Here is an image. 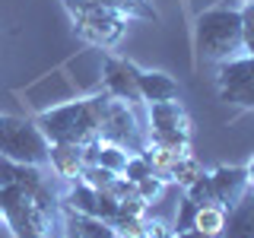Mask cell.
I'll return each instance as SVG.
<instances>
[{
  "label": "cell",
  "instance_id": "1",
  "mask_svg": "<svg viewBox=\"0 0 254 238\" xmlns=\"http://www.w3.org/2000/svg\"><path fill=\"white\" fill-rule=\"evenodd\" d=\"M105 99H108L105 89H95L89 95H83V99H73V102H64V105L38 111L35 124L45 133L48 143L86 146V143L99 140V118H102Z\"/></svg>",
  "mask_w": 254,
  "mask_h": 238
},
{
  "label": "cell",
  "instance_id": "2",
  "mask_svg": "<svg viewBox=\"0 0 254 238\" xmlns=\"http://www.w3.org/2000/svg\"><path fill=\"white\" fill-rule=\"evenodd\" d=\"M194 48L203 60L226 63L245 54L242 42V10L238 6H210L197 16L194 26Z\"/></svg>",
  "mask_w": 254,
  "mask_h": 238
},
{
  "label": "cell",
  "instance_id": "3",
  "mask_svg": "<svg viewBox=\"0 0 254 238\" xmlns=\"http://www.w3.org/2000/svg\"><path fill=\"white\" fill-rule=\"evenodd\" d=\"M51 206H54V200L45 184L42 187L13 184L0 197V219L6 222L13 238H48Z\"/></svg>",
  "mask_w": 254,
  "mask_h": 238
},
{
  "label": "cell",
  "instance_id": "4",
  "mask_svg": "<svg viewBox=\"0 0 254 238\" xmlns=\"http://www.w3.org/2000/svg\"><path fill=\"white\" fill-rule=\"evenodd\" d=\"M64 10L70 13V22H73L76 35L95 48L118 45L121 35L127 32V22H130L127 16L108 10L102 3H92V0H64Z\"/></svg>",
  "mask_w": 254,
  "mask_h": 238
},
{
  "label": "cell",
  "instance_id": "5",
  "mask_svg": "<svg viewBox=\"0 0 254 238\" xmlns=\"http://www.w3.org/2000/svg\"><path fill=\"white\" fill-rule=\"evenodd\" d=\"M48 153H51V143L45 140L35 121L0 115V156L3 159L22 165H45Z\"/></svg>",
  "mask_w": 254,
  "mask_h": 238
},
{
  "label": "cell",
  "instance_id": "6",
  "mask_svg": "<svg viewBox=\"0 0 254 238\" xmlns=\"http://www.w3.org/2000/svg\"><path fill=\"white\" fill-rule=\"evenodd\" d=\"M146 140L153 146H165V149H190V118L178 99L149 105Z\"/></svg>",
  "mask_w": 254,
  "mask_h": 238
},
{
  "label": "cell",
  "instance_id": "7",
  "mask_svg": "<svg viewBox=\"0 0 254 238\" xmlns=\"http://www.w3.org/2000/svg\"><path fill=\"white\" fill-rule=\"evenodd\" d=\"M99 140L105 143H115V146L127 149V153H143L146 149V133L140 130L137 118H133V111L127 102H118V99H105V105H102V118H99Z\"/></svg>",
  "mask_w": 254,
  "mask_h": 238
},
{
  "label": "cell",
  "instance_id": "8",
  "mask_svg": "<svg viewBox=\"0 0 254 238\" xmlns=\"http://www.w3.org/2000/svg\"><path fill=\"white\" fill-rule=\"evenodd\" d=\"M137 73H140V67L130 63V60H124V58H111V54L102 58V70H99L102 89L118 102H127V105L143 102L140 99V86H137Z\"/></svg>",
  "mask_w": 254,
  "mask_h": 238
},
{
  "label": "cell",
  "instance_id": "9",
  "mask_svg": "<svg viewBox=\"0 0 254 238\" xmlns=\"http://www.w3.org/2000/svg\"><path fill=\"white\" fill-rule=\"evenodd\" d=\"M210 178H213V194H216V203L226 213L251 190L248 187V175H245L242 165H219V169L210 172Z\"/></svg>",
  "mask_w": 254,
  "mask_h": 238
},
{
  "label": "cell",
  "instance_id": "10",
  "mask_svg": "<svg viewBox=\"0 0 254 238\" xmlns=\"http://www.w3.org/2000/svg\"><path fill=\"white\" fill-rule=\"evenodd\" d=\"M137 86H140V99L143 102H172L181 99V86L178 79L162 73V70H140L137 73Z\"/></svg>",
  "mask_w": 254,
  "mask_h": 238
},
{
  "label": "cell",
  "instance_id": "11",
  "mask_svg": "<svg viewBox=\"0 0 254 238\" xmlns=\"http://www.w3.org/2000/svg\"><path fill=\"white\" fill-rule=\"evenodd\" d=\"M219 238H254V190H248L226 213V226Z\"/></svg>",
  "mask_w": 254,
  "mask_h": 238
},
{
  "label": "cell",
  "instance_id": "12",
  "mask_svg": "<svg viewBox=\"0 0 254 238\" xmlns=\"http://www.w3.org/2000/svg\"><path fill=\"white\" fill-rule=\"evenodd\" d=\"M48 162L54 165V172L61 178H79L86 159H83V146H73V143H51V153H48Z\"/></svg>",
  "mask_w": 254,
  "mask_h": 238
},
{
  "label": "cell",
  "instance_id": "13",
  "mask_svg": "<svg viewBox=\"0 0 254 238\" xmlns=\"http://www.w3.org/2000/svg\"><path fill=\"white\" fill-rule=\"evenodd\" d=\"M127 159H130V153H127V149L115 146V143L99 140V149H95V165H102V169H108V172H115V175H124Z\"/></svg>",
  "mask_w": 254,
  "mask_h": 238
},
{
  "label": "cell",
  "instance_id": "14",
  "mask_svg": "<svg viewBox=\"0 0 254 238\" xmlns=\"http://www.w3.org/2000/svg\"><path fill=\"white\" fill-rule=\"evenodd\" d=\"M222 226H226V210H222L219 203H210V206H200V210H197L194 229H200L203 235L219 238L222 235Z\"/></svg>",
  "mask_w": 254,
  "mask_h": 238
},
{
  "label": "cell",
  "instance_id": "15",
  "mask_svg": "<svg viewBox=\"0 0 254 238\" xmlns=\"http://www.w3.org/2000/svg\"><path fill=\"white\" fill-rule=\"evenodd\" d=\"M92 3H102L108 10L127 16V19H156V13L149 10L146 0H92Z\"/></svg>",
  "mask_w": 254,
  "mask_h": 238
},
{
  "label": "cell",
  "instance_id": "16",
  "mask_svg": "<svg viewBox=\"0 0 254 238\" xmlns=\"http://www.w3.org/2000/svg\"><path fill=\"white\" fill-rule=\"evenodd\" d=\"M76 181H83V184H89L92 190H102V194H108V190L115 187L118 175L92 162V165H83V172H79V178H76Z\"/></svg>",
  "mask_w": 254,
  "mask_h": 238
},
{
  "label": "cell",
  "instance_id": "17",
  "mask_svg": "<svg viewBox=\"0 0 254 238\" xmlns=\"http://www.w3.org/2000/svg\"><path fill=\"white\" fill-rule=\"evenodd\" d=\"M185 197L190 203H197V206H210V203H216V194H213V178H210V172H200L194 181L185 187Z\"/></svg>",
  "mask_w": 254,
  "mask_h": 238
},
{
  "label": "cell",
  "instance_id": "18",
  "mask_svg": "<svg viewBox=\"0 0 254 238\" xmlns=\"http://www.w3.org/2000/svg\"><path fill=\"white\" fill-rule=\"evenodd\" d=\"M149 175H156L153 172V162L146 159V153H133L130 159H127V165H124V178L127 181H143V178H149Z\"/></svg>",
  "mask_w": 254,
  "mask_h": 238
},
{
  "label": "cell",
  "instance_id": "19",
  "mask_svg": "<svg viewBox=\"0 0 254 238\" xmlns=\"http://www.w3.org/2000/svg\"><path fill=\"white\" fill-rule=\"evenodd\" d=\"M242 42L245 54H254V3H242Z\"/></svg>",
  "mask_w": 254,
  "mask_h": 238
},
{
  "label": "cell",
  "instance_id": "20",
  "mask_svg": "<svg viewBox=\"0 0 254 238\" xmlns=\"http://www.w3.org/2000/svg\"><path fill=\"white\" fill-rule=\"evenodd\" d=\"M197 210H200V206H197V203H190L188 197H185V200L178 203V219H175V229H172V232H188V229H194Z\"/></svg>",
  "mask_w": 254,
  "mask_h": 238
},
{
  "label": "cell",
  "instance_id": "21",
  "mask_svg": "<svg viewBox=\"0 0 254 238\" xmlns=\"http://www.w3.org/2000/svg\"><path fill=\"white\" fill-rule=\"evenodd\" d=\"M162 190H165V181L156 178V175H149V178L137 181V194H140L149 206H153V200H159V194H162Z\"/></svg>",
  "mask_w": 254,
  "mask_h": 238
},
{
  "label": "cell",
  "instance_id": "22",
  "mask_svg": "<svg viewBox=\"0 0 254 238\" xmlns=\"http://www.w3.org/2000/svg\"><path fill=\"white\" fill-rule=\"evenodd\" d=\"M172 229L162 219H146V238H169Z\"/></svg>",
  "mask_w": 254,
  "mask_h": 238
},
{
  "label": "cell",
  "instance_id": "23",
  "mask_svg": "<svg viewBox=\"0 0 254 238\" xmlns=\"http://www.w3.org/2000/svg\"><path fill=\"white\" fill-rule=\"evenodd\" d=\"M169 238H213V235H203L200 229H188V232H172Z\"/></svg>",
  "mask_w": 254,
  "mask_h": 238
},
{
  "label": "cell",
  "instance_id": "24",
  "mask_svg": "<svg viewBox=\"0 0 254 238\" xmlns=\"http://www.w3.org/2000/svg\"><path fill=\"white\" fill-rule=\"evenodd\" d=\"M245 175H248V187L254 190V156L248 159V165H245Z\"/></svg>",
  "mask_w": 254,
  "mask_h": 238
},
{
  "label": "cell",
  "instance_id": "25",
  "mask_svg": "<svg viewBox=\"0 0 254 238\" xmlns=\"http://www.w3.org/2000/svg\"><path fill=\"white\" fill-rule=\"evenodd\" d=\"M67 238H86L83 232H76V229H70V232H67Z\"/></svg>",
  "mask_w": 254,
  "mask_h": 238
},
{
  "label": "cell",
  "instance_id": "26",
  "mask_svg": "<svg viewBox=\"0 0 254 238\" xmlns=\"http://www.w3.org/2000/svg\"><path fill=\"white\" fill-rule=\"evenodd\" d=\"M245 3H254V0H245Z\"/></svg>",
  "mask_w": 254,
  "mask_h": 238
}]
</instances>
